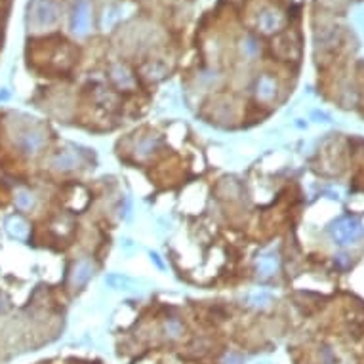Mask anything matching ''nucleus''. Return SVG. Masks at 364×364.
<instances>
[{"instance_id":"1","label":"nucleus","mask_w":364,"mask_h":364,"mask_svg":"<svg viewBox=\"0 0 364 364\" xmlns=\"http://www.w3.org/2000/svg\"><path fill=\"white\" fill-rule=\"evenodd\" d=\"M330 235H332L335 244L347 246V244H353V242H357L358 239H360V235H362V223L355 218H340L335 223H332Z\"/></svg>"},{"instance_id":"2","label":"nucleus","mask_w":364,"mask_h":364,"mask_svg":"<svg viewBox=\"0 0 364 364\" xmlns=\"http://www.w3.org/2000/svg\"><path fill=\"white\" fill-rule=\"evenodd\" d=\"M278 265H280V257L275 250H269L257 257V273L262 277H271L278 271Z\"/></svg>"},{"instance_id":"3","label":"nucleus","mask_w":364,"mask_h":364,"mask_svg":"<svg viewBox=\"0 0 364 364\" xmlns=\"http://www.w3.org/2000/svg\"><path fill=\"white\" fill-rule=\"evenodd\" d=\"M42 143H44V136H42V132H38V130L25 132V134H21V138H19V147H21L27 154L37 153V149H40Z\"/></svg>"},{"instance_id":"4","label":"nucleus","mask_w":364,"mask_h":364,"mask_svg":"<svg viewBox=\"0 0 364 364\" xmlns=\"http://www.w3.org/2000/svg\"><path fill=\"white\" fill-rule=\"evenodd\" d=\"M92 275H94V265H92V262L82 259V262H79L76 265H74L71 280H73L74 286H84V284L92 278Z\"/></svg>"},{"instance_id":"5","label":"nucleus","mask_w":364,"mask_h":364,"mask_svg":"<svg viewBox=\"0 0 364 364\" xmlns=\"http://www.w3.org/2000/svg\"><path fill=\"white\" fill-rule=\"evenodd\" d=\"M8 231H10V235L15 237V239H25L29 229H27V223H25L21 218H12L8 221Z\"/></svg>"},{"instance_id":"6","label":"nucleus","mask_w":364,"mask_h":364,"mask_svg":"<svg viewBox=\"0 0 364 364\" xmlns=\"http://www.w3.org/2000/svg\"><path fill=\"white\" fill-rule=\"evenodd\" d=\"M51 164H54V168H58V170H73V168L79 164V161H76V157H74V154L61 153L54 159Z\"/></svg>"},{"instance_id":"7","label":"nucleus","mask_w":364,"mask_h":364,"mask_svg":"<svg viewBox=\"0 0 364 364\" xmlns=\"http://www.w3.org/2000/svg\"><path fill=\"white\" fill-rule=\"evenodd\" d=\"M257 95L262 99H271L275 95V82L271 81V79H262L259 86H257Z\"/></svg>"},{"instance_id":"8","label":"nucleus","mask_w":364,"mask_h":364,"mask_svg":"<svg viewBox=\"0 0 364 364\" xmlns=\"http://www.w3.org/2000/svg\"><path fill=\"white\" fill-rule=\"evenodd\" d=\"M15 202H17V206L19 208H31L33 204H35V198H33V195L31 193H27V191H19L17 195H15Z\"/></svg>"},{"instance_id":"9","label":"nucleus","mask_w":364,"mask_h":364,"mask_svg":"<svg viewBox=\"0 0 364 364\" xmlns=\"http://www.w3.org/2000/svg\"><path fill=\"white\" fill-rule=\"evenodd\" d=\"M164 330H166V335H170V337H177V335L183 332V324L179 321H175V319H172V321L166 322V326H164Z\"/></svg>"},{"instance_id":"10","label":"nucleus","mask_w":364,"mask_h":364,"mask_svg":"<svg viewBox=\"0 0 364 364\" xmlns=\"http://www.w3.org/2000/svg\"><path fill=\"white\" fill-rule=\"evenodd\" d=\"M271 301V294H267V292H262V294H255V296H252V303L254 305H267Z\"/></svg>"},{"instance_id":"11","label":"nucleus","mask_w":364,"mask_h":364,"mask_svg":"<svg viewBox=\"0 0 364 364\" xmlns=\"http://www.w3.org/2000/svg\"><path fill=\"white\" fill-rule=\"evenodd\" d=\"M2 311H4V301L0 299V313H2Z\"/></svg>"}]
</instances>
